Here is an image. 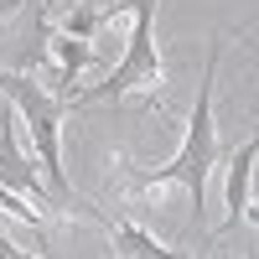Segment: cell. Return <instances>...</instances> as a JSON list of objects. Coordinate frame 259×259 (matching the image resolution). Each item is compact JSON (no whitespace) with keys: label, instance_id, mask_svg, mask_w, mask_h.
<instances>
[{"label":"cell","instance_id":"obj_1","mask_svg":"<svg viewBox=\"0 0 259 259\" xmlns=\"http://www.w3.org/2000/svg\"><path fill=\"white\" fill-rule=\"evenodd\" d=\"M218 57H223V41L212 36L207 41L202 78H197V109H192V124H187L182 150L161 171H140V187H171V182H182L192 192V218H197V223H202V202H207V177H212V166H218V156H223L218 124H212V73H218Z\"/></svg>","mask_w":259,"mask_h":259},{"label":"cell","instance_id":"obj_9","mask_svg":"<svg viewBox=\"0 0 259 259\" xmlns=\"http://www.w3.org/2000/svg\"><path fill=\"white\" fill-rule=\"evenodd\" d=\"M0 254H6V259H16V254H21V244H11V239H6V228H0Z\"/></svg>","mask_w":259,"mask_h":259},{"label":"cell","instance_id":"obj_10","mask_svg":"<svg viewBox=\"0 0 259 259\" xmlns=\"http://www.w3.org/2000/svg\"><path fill=\"white\" fill-rule=\"evenodd\" d=\"M16 6H21V0H0V11H16Z\"/></svg>","mask_w":259,"mask_h":259},{"label":"cell","instance_id":"obj_3","mask_svg":"<svg viewBox=\"0 0 259 259\" xmlns=\"http://www.w3.org/2000/svg\"><path fill=\"white\" fill-rule=\"evenodd\" d=\"M0 89L11 94L16 119H26V130H31L41 177L52 187V202H73V182L62 171V114H68V99H57L52 89H41L36 78H21V73H0Z\"/></svg>","mask_w":259,"mask_h":259},{"label":"cell","instance_id":"obj_11","mask_svg":"<svg viewBox=\"0 0 259 259\" xmlns=\"http://www.w3.org/2000/svg\"><path fill=\"white\" fill-rule=\"evenodd\" d=\"M47 6H57V0H47Z\"/></svg>","mask_w":259,"mask_h":259},{"label":"cell","instance_id":"obj_5","mask_svg":"<svg viewBox=\"0 0 259 259\" xmlns=\"http://www.w3.org/2000/svg\"><path fill=\"white\" fill-rule=\"evenodd\" d=\"M254 156H259V135H249L228 161V218H223V233L239 228V218H254L249 207V171H254Z\"/></svg>","mask_w":259,"mask_h":259},{"label":"cell","instance_id":"obj_6","mask_svg":"<svg viewBox=\"0 0 259 259\" xmlns=\"http://www.w3.org/2000/svg\"><path fill=\"white\" fill-rule=\"evenodd\" d=\"M109 233H114V254H140V259H171L177 254L171 244H156V233H145L135 223H124V218H114Z\"/></svg>","mask_w":259,"mask_h":259},{"label":"cell","instance_id":"obj_4","mask_svg":"<svg viewBox=\"0 0 259 259\" xmlns=\"http://www.w3.org/2000/svg\"><path fill=\"white\" fill-rule=\"evenodd\" d=\"M0 182L11 192H31V202H52L47 192H41V166L26 161V150L16 140V109L0 114Z\"/></svg>","mask_w":259,"mask_h":259},{"label":"cell","instance_id":"obj_2","mask_svg":"<svg viewBox=\"0 0 259 259\" xmlns=\"http://www.w3.org/2000/svg\"><path fill=\"white\" fill-rule=\"evenodd\" d=\"M135 6V26L124 36V52L109 68V78L89 83V89H73L68 94V109H89V104H104V99H130V94H156L166 83V68H161V52H156V0H130Z\"/></svg>","mask_w":259,"mask_h":259},{"label":"cell","instance_id":"obj_7","mask_svg":"<svg viewBox=\"0 0 259 259\" xmlns=\"http://www.w3.org/2000/svg\"><path fill=\"white\" fill-rule=\"evenodd\" d=\"M0 212H11V218L31 223V233L41 239V207H36V202H21V192H11L6 182H0Z\"/></svg>","mask_w":259,"mask_h":259},{"label":"cell","instance_id":"obj_8","mask_svg":"<svg viewBox=\"0 0 259 259\" xmlns=\"http://www.w3.org/2000/svg\"><path fill=\"white\" fill-rule=\"evenodd\" d=\"M104 16H109V11H78V16H68V26H62V31H73V36H89L94 26H99V21Z\"/></svg>","mask_w":259,"mask_h":259}]
</instances>
